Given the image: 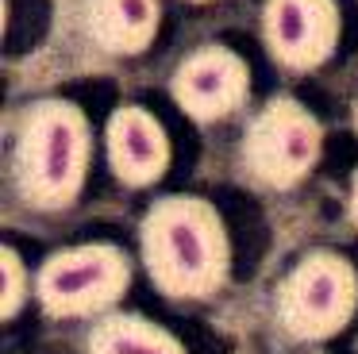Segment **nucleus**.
<instances>
[{"label": "nucleus", "mask_w": 358, "mask_h": 354, "mask_svg": "<svg viewBox=\"0 0 358 354\" xmlns=\"http://www.w3.org/2000/svg\"><path fill=\"white\" fill-rule=\"evenodd\" d=\"M147 274L166 297L204 300L224 289L231 266L224 215L201 197H162L139 227Z\"/></svg>", "instance_id": "f257e3e1"}, {"label": "nucleus", "mask_w": 358, "mask_h": 354, "mask_svg": "<svg viewBox=\"0 0 358 354\" xmlns=\"http://www.w3.org/2000/svg\"><path fill=\"white\" fill-rule=\"evenodd\" d=\"M89 169V123L66 100L27 108L12 150V181L24 204L62 212L78 200Z\"/></svg>", "instance_id": "f03ea898"}, {"label": "nucleus", "mask_w": 358, "mask_h": 354, "mask_svg": "<svg viewBox=\"0 0 358 354\" xmlns=\"http://www.w3.org/2000/svg\"><path fill=\"white\" fill-rule=\"evenodd\" d=\"M358 312V274L343 254L312 250L278 285V323L296 343L339 335Z\"/></svg>", "instance_id": "7ed1b4c3"}, {"label": "nucleus", "mask_w": 358, "mask_h": 354, "mask_svg": "<svg viewBox=\"0 0 358 354\" xmlns=\"http://www.w3.org/2000/svg\"><path fill=\"white\" fill-rule=\"evenodd\" d=\"M131 285V258L112 243L58 250L35 274V297L55 320H85L116 304Z\"/></svg>", "instance_id": "20e7f679"}, {"label": "nucleus", "mask_w": 358, "mask_h": 354, "mask_svg": "<svg viewBox=\"0 0 358 354\" xmlns=\"http://www.w3.org/2000/svg\"><path fill=\"white\" fill-rule=\"evenodd\" d=\"M324 127L301 100L278 97L250 120L243 139V166L262 189H293L320 158Z\"/></svg>", "instance_id": "39448f33"}, {"label": "nucleus", "mask_w": 358, "mask_h": 354, "mask_svg": "<svg viewBox=\"0 0 358 354\" xmlns=\"http://www.w3.org/2000/svg\"><path fill=\"white\" fill-rule=\"evenodd\" d=\"M262 38L278 66L316 69L339 43V8L335 0H266Z\"/></svg>", "instance_id": "423d86ee"}, {"label": "nucleus", "mask_w": 358, "mask_h": 354, "mask_svg": "<svg viewBox=\"0 0 358 354\" xmlns=\"http://www.w3.org/2000/svg\"><path fill=\"white\" fill-rule=\"evenodd\" d=\"M170 89L196 123L224 120L247 100V62L227 46H201L173 69Z\"/></svg>", "instance_id": "0eeeda50"}, {"label": "nucleus", "mask_w": 358, "mask_h": 354, "mask_svg": "<svg viewBox=\"0 0 358 354\" xmlns=\"http://www.w3.org/2000/svg\"><path fill=\"white\" fill-rule=\"evenodd\" d=\"M104 150H108V166L131 189H147L170 166V143L166 131L147 108H116L104 127Z\"/></svg>", "instance_id": "6e6552de"}, {"label": "nucleus", "mask_w": 358, "mask_h": 354, "mask_svg": "<svg viewBox=\"0 0 358 354\" xmlns=\"http://www.w3.org/2000/svg\"><path fill=\"white\" fill-rule=\"evenodd\" d=\"M85 31L108 54H143L158 35V0H85Z\"/></svg>", "instance_id": "1a4fd4ad"}, {"label": "nucleus", "mask_w": 358, "mask_h": 354, "mask_svg": "<svg viewBox=\"0 0 358 354\" xmlns=\"http://www.w3.org/2000/svg\"><path fill=\"white\" fill-rule=\"evenodd\" d=\"M89 354H185V346L170 335L166 327L150 323L147 316H104L89 331Z\"/></svg>", "instance_id": "9d476101"}, {"label": "nucleus", "mask_w": 358, "mask_h": 354, "mask_svg": "<svg viewBox=\"0 0 358 354\" xmlns=\"http://www.w3.org/2000/svg\"><path fill=\"white\" fill-rule=\"evenodd\" d=\"M0 274H4V300H0V316L8 320V316H16L20 308H24V300H27V269H24V262H20V254L12 250V246L0 250Z\"/></svg>", "instance_id": "9b49d317"}, {"label": "nucleus", "mask_w": 358, "mask_h": 354, "mask_svg": "<svg viewBox=\"0 0 358 354\" xmlns=\"http://www.w3.org/2000/svg\"><path fill=\"white\" fill-rule=\"evenodd\" d=\"M350 223L358 227V174H355V181H350Z\"/></svg>", "instance_id": "f8f14e48"}, {"label": "nucleus", "mask_w": 358, "mask_h": 354, "mask_svg": "<svg viewBox=\"0 0 358 354\" xmlns=\"http://www.w3.org/2000/svg\"><path fill=\"white\" fill-rule=\"evenodd\" d=\"M355 127H358V104H355Z\"/></svg>", "instance_id": "ddd939ff"}]
</instances>
